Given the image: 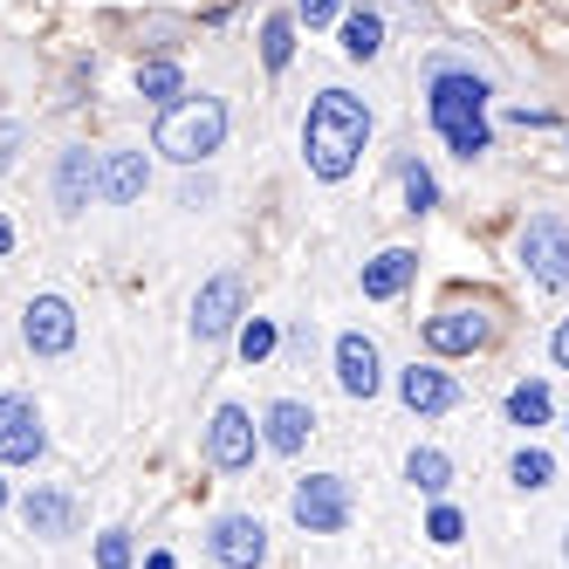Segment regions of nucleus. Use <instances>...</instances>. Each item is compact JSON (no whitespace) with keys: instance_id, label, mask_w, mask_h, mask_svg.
I'll list each match as a JSON object with an SVG mask.
<instances>
[{"instance_id":"obj_13","label":"nucleus","mask_w":569,"mask_h":569,"mask_svg":"<svg viewBox=\"0 0 569 569\" xmlns=\"http://www.w3.org/2000/svg\"><path fill=\"white\" fill-rule=\"evenodd\" d=\"M337 385L350 391V398H371L378 385H385V363H378V343L371 337H337Z\"/></svg>"},{"instance_id":"obj_9","label":"nucleus","mask_w":569,"mask_h":569,"mask_svg":"<svg viewBox=\"0 0 569 569\" xmlns=\"http://www.w3.org/2000/svg\"><path fill=\"white\" fill-rule=\"evenodd\" d=\"M207 460L220 473H240V467L254 460V419L240 412V405H220V412H213V426H207Z\"/></svg>"},{"instance_id":"obj_28","label":"nucleus","mask_w":569,"mask_h":569,"mask_svg":"<svg viewBox=\"0 0 569 569\" xmlns=\"http://www.w3.org/2000/svg\"><path fill=\"white\" fill-rule=\"evenodd\" d=\"M426 536H432V542H446V549H453V542L467 536V521H460V508H432V521H426Z\"/></svg>"},{"instance_id":"obj_22","label":"nucleus","mask_w":569,"mask_h":569,"mask_svg":"<svg viewBox=\"0 0 569 569\" xmlns=\"http://www.w3.org/2000/svg\"><path fill=\"white\" fill-rule=\"evenodd\" d=\"M289 56H296V14H268V28H261V62L268 69H289Z\"/></svg>"},{"instance_id":"obj_20","label":"nucleus","mask_w":569,"mask_h":569,"mask_svg":"<svg viewBox=\"0 0 569 569\" xmlns=\"http://www.w3.org/2000/svg\"><path fill=\"white\" fill-rule=\"evenodd\" d=\"M405 480H412L419 495H446V487H453V460L432 453V446H419V453L405 460Z\"/></svg>"},{"instance_id":"obj_26","label":"nucleus","mask_w":569,"mask_h":569,"mask_svg":"<svg viewBox=\"0 0 569 569\" xmlns=\"http://www.w3.org/2000/svg\"><path fill=\"white\" fill-rule=\"evenodd\" d=\"M138 90H144L151 103L179 97V69H172V62H144V69H138Z\"/></svg>"},{"instance_id":"obj_21","label":"nucleus","mask_w":569,"mask_h":569,"mask_svg":"<svg viewBox=\"0 0 569 569\" xmlns=\"http://www.w3.org/2000/svg\"><path fill=\"white\" fill-rule=\"evenodd\" d=\"M549 412H556V405H549V385L528 378V385H515V391H508V419H515V426H542Z\"/></svg>"},{"instance_id":"obj_11","label":"nucleus","mask_w":569,"mask_h":569,"mask_svg":"<svg viewBox=\"0 0 569 569\" xmlns=\"http://www.w3.org/2000/svg\"><path fill=\"white\" fill-rule=\"evenodd\" d=\"M233 322H240V274H213L207 289H199V302H192V337L220 343Z\"/></svg>"},{"instance_id":"obj_7","label":"nucleus","mask_w":569,"mask_h":569,"mask_svg":"<svg viewBox=\"0 0 569 569\" xmlns=\"http://www.w3.org/2000/svg\"><path fill=\"white\" fill-rule=\"evenodd\" d=\"M21 337H28L34 357H62V350L76 343V309H69L62 296H34L28 316H21Z\"/></svg>"},{"instance_id":"obj_27","label":"nucleus","mask_w":569,"mask_h":569,"mask_svg":"<svg viewBox=\"0 0 569 569\" xmlns=\"http://www.w3.org/2000/svg\"><path fill=\"white\" fill-rule=\"evenodd\" d=\"M97 569H131V536L124 528H103L97 536Z\"/></svg>"},{"instance_id":"obj_29","label":"nucleus","mask_w":569,"mask_h":569,"mask_svg":"<svg viewBox=\"0 0 569 569\" xmlns=\"http://www.w3.org/2000/svg\"><path fill=\"white\" fill-rule=\"evenodd\" d=\"M296 21H309V28L337 21V0H296Z\"/></svg>"},{"instance_id":"obj_2","label":"nucleus","mask_w":569,"mask_h":569,"mask_svg":"<svg viewBox=\"0 0 569 569\" xmlns=\"http://www.w3.org/2000/svg\"><path fill=\"white\" fill-rule=\"evenodd\" d=\"M426 110H432V131L453 144L467 166L495 144L487 138V83L473 69H446V62H432V97H426Z\"/></svg>"},{"instance_id":"obj_1","label":"nucleus","mask_w":569,"mask_h":569,"mask_svg":"<svg viewBox=\"0 0 569 569\" xmlns=\"http://www.w3.org/2000/svg\"><path fill=\"white\" fill-rule=\"evenodd\" d=\"M363 144H371V110H363L350 90H322L309 103V124H302V151H309V172L316 179H350Z\"/></svg>"},{"instance_id":"obj_6","label":"nucleus","mask_w":569,"mask_h":569,"mask_svg":"<svg viewBox=\"0 0 569 569\" xmlns=\"http://www.w3.org/2000/svg\"><path fill=\"white\" fill-rule=\"evenodd\" d=\"M426 343L439 357H473L495 343V322H487V309H439V316H426Z\"/></svg>"},{"instance_id":"obj_17","label":"nucleus","mask_w":569,"mask_h":569,"mask_svg":"<svg viewBox=\"0 0 569 569\" xmlns=\"http://www.w3.org/2000/svg\"><path fill=\"white\" fill-rule=\"evenodd\" d=\"M268 446H274V453H302V439L316 432V412H309V405L302 398H281V405H268Z\"/></svg>"},{"instance_id":"obj_3","label":"nucleus","mask_w":569,"mask_h":569,"mask_svg":"<svg viewBox=\"0 0 569 569\" xmlns=\"http://www.w3.org/2000/svg\"><path fill=\"white\" fill-rule=\"evenodd\" d=\"M220 138H227V103L220 97H186V103H172L166 117H158V131H151V144L166 158H179V166L213 158Z\"/></svg>"},{"instance_id":"obj_25","label":"nucleus","mask_w":569,"mask_h":569,"mask_svg":"<svg viewBox=\"0 0 569 569\" xmlns=\"http://www.w3.org/2000/svg\"><path fill=\"white\" fill-rule=\"evenodd\" d=\"M274 343H281V330H274L268 316H254V322H240V357H248V363L274 357Z\"/></svg>"},{"instance_id":"obj_5","label":"nucleus","mask_w":569,"mask_h":569,"mask_svg":"<svg viewBox=\"0 0 569 569\" xmlns=\"http://www.w3.org/2000/svg\"><path fill=\"white\" fill-rule=\"evenodd\" d=\"M296 521L309 528V536H343V521H350V480H337V473L296 480Z\"/></svg>"},{"instance_id":"obj_23","label":"nucleus","mask_w":569,"mask_h":569,"mask_svg":"<svg viewBox=\"0 0 569 569\" xmlns=\"http://www.w3.org/2000/svg\"><path fill=\"white\" fill-rule=\"evenodd\" d=\"M398 179H405V199H412V213H432V207H439V186H432V172L419 166V158H398Z\"/></svg>"},{"instance_id":"obj_15","label":"nucleus","mask_w":569,"mask_h":569,"mask_svg":"<svg viewBox=\"0 0 569 569\" xmlns=\"http://www.w3.org/2000/svg\"><path fill=\"white\" fill-rule=\"evenodd\" d=\"M412 274H419V254H412V248H385L378 261H363V296H371V302H391Z\"/></svg>"},{"instance_id":"obj_4","label":"nucleus","mask_w":569,"mask_h":569,"mask_svg":"<svg viewBox=\"0 0 569 569\" xmlns=\"http://www.w3.org/2000/svg\"><path fill=\"white\" fill-rule=\"evenodd\" d=\"M521 261L542 289H569V227L556 213H536L521 227Z\"/></svg>"},{"instance_id":"obj_32","label":"nucleus","mask_w":569,"mask_h":569,"mask_svg":"<svg viewBox=\"0 0 569 569\" xmlns=\"http://www.w3.org/2000/svg\"><path fill=\"white\" fill-rule=\"evenodd\" d=\"M8 248H14V227H8V220H0V254H8Z\"/></svg>"},{"instance_id":"obj_19","label":"nucleus","mask_w":569,"mask_h":569,"mask_svg":"<svg viewBox=\"0 0 569 569\" xmlns=\"http://www.w3.org/2000/svg\"><path fill=\"white\" fill-rule=\"evenodd\" d=\"M378 49H385V21H378L371 8L343 14V56H350V62H371Z\"/></svg>"},{"instance_id":"obj_18","label":"nucleus","mask_w":569,"mask_h":569,"mask_svg":"<svg viewBox=\"0 0 569 569\" xmlns=\"http://www.w3.org/2000/svg\"><path fill=\"white\" fill-rule=\"evenodd\" d=\"M21 521H28V536H49V542H56V536H69V528H76V501L42 487V495L21 501Z\"/></svg>"},{"instance_id":"obj_35","label":"nucleus","mask_w":569,"mask_h":569,"mask_svg":"<svg viewBox=\"0 0 569 569\" xmlns=\"http://www.w3.org/2000/svg\"><path fill=\"white\" fill-rule=\"evenodd\" d=\"M562 556H569V536H562Z\"/></svg>"},{"instance_id":"obj_8","label":"nucleus","mask_w":569,"mask_h":569,"mask_svg":"<svg viewBox=\"0 0 569 569\" xmlns=\"http://www.w3.org/2000/svg\"><path fill=\"white\" fill-rule=\"evenodd\" d=\"M213 562L220 569H261L268 562V528L254 515H220L213 521Z\"/></svg>"},{"instance_id":"obj_31","label":"nucleus","mask_w":569,"mask_h":569,"mask_svg":"<svg viewBox=\"0 0 569 569\" xmlns=\"http://www.w3.org/2000/svg\"><path fill=\"white\" fill-rule=\"evenodd\" d=\"M549 350H556V363L569 371V322H556V337H549Z\"/></svg>"},{"instance_id":"obj_30","label":"nucleus","mask_w":569,"mask_h":569,"mask_svg":"<svg viewBox=\"0 0 569 569\" xmlns=\"http://www.w3.org/2000/svg\"><path fill=\"white\" fill-rule=\"evenodd\" d=\"M14 151H21V131H14V124H0V172L14 166Z\"/></svg>"},{"instance_id":"obj_16","label":"nucleus","mask_w":569,"mask_h":569,"mask_svg":"<svg viewBox=\"0 0 569 569\" xmlns=\"http://www.w3.org/2000/svg\"><path fill=\"white\" fill-rule=\"evenodd\" d=\"M90 192H97V158L90 151H62V166H56V207L62 213H83Z\"/></svg>"},{"instance_id":"obj_34","label":"nucleus","mask_w":569,"mask_h":569,"mask_svg":"<svg viewBox=\"0 0 569 569\" xmlns=\"http://www.w3.org/2000/svg\"><path fill=\"white\" fill-rule=\"evenodd\" d=\"M0 508H8V480H0Z\"/></svg>"},{"instance_id":"obj_14","label":"nucleus","mask_w":569,"mask_h":569,"mask_svg":"<svg viewBox=\"0 0 569 569\" xmlns=\"http://www.w3.org/2000/svg\"><path fill=\"white\" fill-rule=\"evenodd\" d=\"M144 151H103L97 158V199L103 207H131V199L144 192Z\"/></svg>"},{"instance_id":"obj_33","label":"nucleus","mask_w":569,"mask_h":569,"mask_svg":"<svg viewBox=\"0 0 569 569\" xmlns=\"http://www.w3.org/2000/svg\"><path fill=\"white\" fill-rule=\"evenodd\" d=\"M144 569H172V556H166V549H158V556H151V562H144Z\"/></svg>"},{"instance_id":"obj_24","label":"nucleus","mask_w":569,"mask_h":569,"mask_svg":"<svg viewBox=\"0 0 569 569\" xmlns=\"http://www.w3.org/2000/svg\"><path fill=\"white\" fill-rule=\"evenodd\" d=\"M549 480H556V460L542 453V446H521V453H515V487L536 495V487H549Z\"/></svg>"},{"instance_id":"obj_10","label":"nucleus","mask_w":569,"mask_h":569,"mask_svg":"<svg viewBox=\"0 0 569 569\" xmlns=\"http://www.w3.org/2000/svg\"><path fill=\"white\" fill-rule=\"evenodd\" d=\"M42 446H49L42 412H34L28 398H0V460L28 467V460H42Z\"/></svg>"},{"instance_id":"obj_12","label":"nucleus","mask_w":569,"mask_h":569,"mask_svg":"<svg viewBox=\"0 0 569 569\" xmlns=\"http://www.w3.org/2000/svg\"><path fill=\"white\" fill-rule=\"evenodd\" d=\"M398 398L412 405L419 419H439V412H453L460 405V385L439 371V363H412V371H398Z\"/></svg>"}]
</instances>
